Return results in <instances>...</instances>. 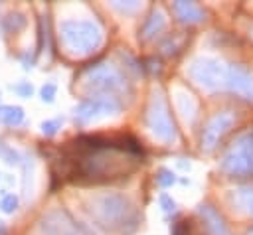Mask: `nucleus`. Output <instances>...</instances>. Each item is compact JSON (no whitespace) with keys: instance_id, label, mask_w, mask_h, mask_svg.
Wrapping results in <instances>:
<instances>
[{"instance_id":"27","label":"nucleus","mask_w":253,"mask_h":235,"mask_svg":"<svg viewBox=\"0 0 253 235\" xmlns=\"http://www.w3.org/2000/svg\"><path fill=\"white\" fill-rule=\"evenodd\" d=\"M247 235H253V225H251V227L247 229Z\"/></svg>"},{"instance_id":"10","label":"nucleus","mask_w":253,"mask_h":235,"mask_svg":"<svg viewBox=\"0 0 253 235\" xmlns=\"http://www.w3.org/2000/svg\"><path fill=\"white\" fill-rule=\"evenodd\" d=\"M42 235H79V225L65 209H51L40 221Z\"/></svg>"},{"instance_id":"23","label":"nucleus","mask_w":253,"mask_h":235,"mask_svg":"<svg viewBox=\"0 0 253 235\" xmlns=\"http://www.w3.org/2000/svg\"><path fill=\"white\" fill-rule=\"evenodd\" d=\"M158 201H160V207H162L166 213H172V211L176 209V201H174V199H172L168 194H160Z\"/></svg>"},{"instance_id":"8","label":"nucleus","mask_w":253,"mask_h":235,"mask_svg":"<svg viewBox=\"0 0 253 235\" xmlns=\"http://www.w3.org/2000/svg\"><path fill=\"white\" fill-rule=\"evenodd\" d=\"M235 124V115L233 111H217L204 126V132H202V150L206 152H211L219 140L223 138V134Z\"/></svg>"},{"instance_id":"5","label":"nucleus","mask_w":253,"mask_h":235,"mask_svg":"<svg viewBox=\"0 0 253 235\" xmlns=\"http://www.w3.org/2000/svg\"><path fill=\"white\" fill-rule=\"evenodd\" d=\"M85 89L91 91L93 95H109L117 97L119 93L128 91L126 77L111 63H99L95 65L87 77H85Z\"/></svg>"},{"instance_id":"14","label":"nucleus","mask_w":253,"mask_h":235,"mask_svg":"<svg viewBox=\"0 0 253 235\" xmlns=\"http://www.w3.org/2000/svg\"><path fill=\"white\" fill-rule=\"evenodd\" d=\"M229 201L235 209L243 211L245 215L253 217V184H247V186H241V188H235L231 194H229Z\"/></svg>"},{"instance_id":"18","label":"nucleus","mask_w":253,"mask_h":235,"mask_svg":"<svg viewBox=\"0 0 253 235\" xmlns=\"http://www.w3.org/2000/svg\"><path fill=\"white\" fill-rule=\"evenodd\" d=\"M0 209L4 213H14L18 209V197L14 194H4L0 197Z\"/></svg>"},{"instance_id":"15","label":"nucleus","mask_w":253,"mask_h":235,"mask_svg":"<svg viewBox=\"0 0 253 235\" xmlns=\"http://www.w3.org/2000/svg\"><path fill=\"white\" fill-rule=\"evenodd\" d=\"M176 107H178V111H180V115H182V118H184L186 122L192 124V122L196 120L198 103H196V99H194L190 93L178 91V93H176Z\"/></svg>"},{"instance_id":"7","label":"nucleus","mask_w":253,"mask_h":235,"mask_svg":"<svg viewBox=\"0 0 253 235\" xmlns=\"http://www.w3.org/2000/svg\"><path fill=\"white\" fill-rule=\"evenodd\" d=\"M123 109L119 97H109V95H91L83 99L75 107V120L79 124H87L91 120H97L101 117L109 115H119Z\"/></svg>"},{"instance_id":"21","label":"nucleus","mask_w":253,"mask_h":235,"mask_svg":"<svg viewBox=\"0 0 253 235\" xmlns=\"http://www.w3.org/2000/svg\"><path fill=\"white\" fill-rule=\"evenodd\" d=\"M55 93H57V87H55L53 83H45V85L42 87V91H40L43 103H51V101L55 99Z\"/></svg>"},{"instance_id":"22","label":"nucleus","mask_w":253,"mask_h":235,"mask_svg":"<svg viewBox=\"0 0 253 235\" xmlns=\"http://www.w3.org/2000/svg\"><path fill=\"white\" fill-rule=\"evenodd\" d=\"M2 158H4L8 164H18V162H20V154H18L14 148H10V146H2Z\"/></svg>"},{"instance_id":"16","label":"nucleus","mask_w":253,"mask_h":235,"mask_svg":"<svg viewBox=\"0 0 253 235\" xmlns=\"http://www.w3.org/2000/svg\"><path fill=\"white\" fill-rule=\"evenodd\" d=\"M0 122L8 126H18L24 122V109L18 105H2L0 107Z\"/></svg>"},{"instance_id":"17","label":"nucleus","mask_w":253,"mask_h":235,"mask_svg":"<svg viewBox=\"0 0 253 235\" xmlns=\"http://www.w3.org/2000/svg\"><path fill=\"white\" fill-rule=\"evenodd\" d=\"M184 41H186L184 36H180V34H170V36L162 41V51H164L166 55H176V53L182 49Z\"/></svg>"},{"instance_id":"25","label":"nucleus","mask_w":253,"mask_h":235,"mask_svg":"<svg viewBox=\"0 0 253 235\" xmlns=\"http://www.w3.org/2000/svg\"><path fill=\"white\" fill-rule=\"evenodd\" d=\"M12 89H14L20 97H30V95L34 93V89H32L30 83H18V85H12Z\"/></svg>"},{"instance_id":"9","label":"nucleus","mask_w":253,"mask_h":235,"mask_svg":"<svg viewBox=\"0 0 253 235\" xmlns=\"http://www.w3.org/2000/svg\"><path fill=\"white\" fill-rule=\"evenodd\" d=\"M225 91L237 95L239 99L253 101V71L241 63H229Z\"/></svg>"},{"instance_id":"12","label":"nucleus","mask_w":253,"mask_h":235,"mask_svg":"<svg viewBox=\"0 0 253 235\" xmlns=\"http://www.w3.org/2000/svg\"><path fill=\"white\" fill-rule=\"evenodd\" d=\"M172 12L174 16L182 22V24H200L206 20V10L196 4V2H188V0H178L172 4Z\"/></svg>"},{"instance_id":"2","label":"nucleus","mask_w":253,"mask_h":235,"mask_svg":"<svg viewBox=\"0 0 253 235\" xmlns=\"http://www.w3.org/2000/svg\"><path fill=\"white\" fill-rule=\"evenodd\" d=\"M59 39L69 55L81 57L101 45L103 32L93 20H65L59 24Z\"/></svg>"},{"instance_id":"13","label":"nucleus","mask_w":253,"mask_h":235,"mask_svg":"<svg viewBox=\"0 0 253 235\" xmlns=\"http://www.w3.org/2000/svg\"><path fill=\"white\" fill-rule=\"evenodd\" d=\"M164 28H166V16H164V12H162L160 8H154V10L148 14V18L144 20L142 28H140V39H142V41H150V39H154L158 34H162Z\"/></svg>"},{"instance_id":"3","label":"nucleus","mask_w":253,"mask_h":235,"mask_svg":"<svg viewBox=\"0 0 253 235\" xmlns=\"http://www.w3.org/2000/svg\"><path fill=\"white\" fill-rule=\"evenodd\" d=\"M219 170L229 178L253 176V130L241 132L225 150Z\"/></svg>"},{"instance_id":"4","label":"nucleus","mask_w":253,"mask_h":235,"mask_svg":"<svg viewBox=\"0 0 253 235\" xmlns=\"http://www.w3.org/2000/svg\"><path fill=\"white\" fill-rule=\"evenodd\" d=\"M144 120H146V126L148 130L152 132L154 138H158L160 142H174L176 136H178V130H176V124H174V118H172V113H170V107L162 95L160 89L152 91L150 99H148V105H146V115H144Z\"/></svg>"},{"instance_id":"26","label":"nucleus","mask_w":253,"mask_h":235,"mask_svg":"<svg viewBox=\"0 0 253 235\" xmlns=\"http://www.w3.org/2000/svg\"><path fill=\"white\" fill-rule=\"evenodd\" d=\"M0 235H8V231H6V225L0 221Z\"/></svg>"},{"instance_id":"11","label":"nucleus","mask_w":253,"mask_h":235,"mask_svg":"<svg viewBox=\"0 0 253 235\" xmlns=\"http://www.w3.org/2000/svg\"><path fill=\"white\" fill-rule=\"evenodd\" d=\"M198 213L202 217V225L206 229V235H231L223 215L211 203H202L198 207Z\"/></svg>"},{"instance_id":"19","label":"nucleus","mask_w":253,"mask_h":235,"mask_svg":"<svg viewBox=\"0 0 253 235\" xmlns=\"http://www.w3.org/2000/svg\"><path fill=\"white\" fill-rule=\"evenodd\" d=\"M156 180H158V184H160L162 188H170V186L176 182V176H174L172 170H168V168H160Z\"/></svg>"},{"instance_id":"24","label":"nucleus","mask_w":253,"mask_h":235,"mask_svg":"<svg viewBox=\"0 0 253 235\" xmlns=\"http://www.w3.org/2000/svg\"><path fill=\"white\" fill-rule=\"evenodd\" d=\"M113 6H115L117 10L128 14V12H136V10L140 8V2H113Z\"/></svg>"},{"instance_id":"20","label":"nucleus","mask_w":253,"mask_h":235,"mask_svg":"<svg viewBox=\"0 0 253 235\" xmlns=\"http://www.w3.org/2000/svg\"><path fill=\"white\" fill-rule=\"evenodd\" d=\"M59 128H61V118H51V120H43L42 122V132L47 134V136H53Z\"/></svg>"},{"instance_id":"6","label":"nucleus","mask_w":253,"mask_h":235,"mask_svg":"<svg viewBox=\"0 0 253 235\" xmlns=\"http://www.w3.org/2000/svg\"><path fill=\"white\" fill-rule=\"evenodd\" d=\"M190 79L206 91H225L227 65L213 57H196L188 67Z\"/></svg>"},{"instance_id":"1","label":"nucleus","mask_w":253,"mask_h":235,"mask_svg":"<svg viewBox=\"0 0 253 235\" xmlns=\"http://www.w3.org/2000/svg\"><path fill=\"white\" fill-rule=\"evenodd\" d=\"M89 209L93 219L109 231H119L121 235H132L138 227V213L130 203V199L123 194L107 192L95 196L91 199Z\"/></svg>"}]
</instances>
